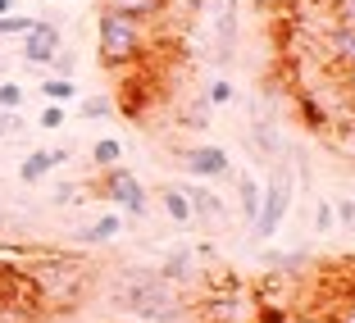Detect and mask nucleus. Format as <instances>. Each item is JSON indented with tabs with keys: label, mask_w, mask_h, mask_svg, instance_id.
<instances>
[{
	"label": "nucleus",
	"mask_w": 355,
	"mask_h": 323,
	"mask_svg": "<svg viewBox=\"0 0 355 323\" xmlns=\"http://www.w3.org/2000/svg\"><path fill=\"white\" fill-rule=\"evenodd\" d=\"M328 19L333 28H355V0H328Z\"/></svg>",
	"instance_id": "nucleus-18"
},
{
	"label": "nucleus",
	"mask_w": 355,
	"mask_h": 323,
	"mask_svg": "<svg viewBox=\"0 0 355 323\" xmlns=\"http://www.w3.org/2000/svg\"><path fill=\"white\" fill-rule=\"evenodd\" d=\"M324 51L333 55V64H342L346 73H355V28H328Z\"/></svg>",
	"instance_id": "nucleus-8"
},
{
	"label": "nucleus",
	"mask_w": 355,
	"mask_h": 323,
	"mask_svg": "<svg viewBox=\"0 0 355 323\" xmlns=\"http://www.w3.org/2000/svg\"><path fill=\"white\" fill-rule=\"evenodd\" d=\"M287 209H292V173H287V168H278V173L269 177L264 196H260V214H255V237H260V241L278 237L282 219H287Z\"/></svg>",
	"instance_id": "nucleus-3"
},
{
	"label": "nucleus",
	"mask_w": 355,
	"mask_h": 323,
	"mask_svg": "<svg viewBox=\"0 0 355 323\" xmlns=\"http://www.w3.org/2000/svg\"><path fill=\"white\" fill-rule=\"evenodd\" d=\"M260 182H255L251 173H237V205H241V214H246V219L255 223V214H260Z\"/></svg>",
	"instance_id": "nucleus-14"
},
{
	"label": "nucleus",
	"mask_w": 355,
	"mask_h": 323,
	"mask_svg": "<svg viewBox=\"0 0 355 323\" xmlns=\"http://www.w3.org/2000/svg\"><path fill=\"white\" fill-rule=\"evenodd\" d=\"M232 46H237V0H228V10H223V19H219V55H214V60L228 64Z\"/></svg>",
	"instance_id": "nucleus-13"
},
{
	"label": "nucleus",
	"mask_w": 355,
	"mask_h": 323,
	"mask_svg": "<svg viewBox=\"0 0 355 323\" xmlns=\"http://www.w3.org/2000/svg\"><path fill=\"white\" fill-rule=\"evenodd\" d=\"M23 105V87L19 82H0V110H19Z\"/></svg>",
	"instance_id": "nucleus-21"
},
{
	"label": "nucleus",
	"mask_w": 355,
	"mask_h": 323,
	"mask_svg": "<svg viewBox=\"0 0 355 323\" xmlns=\"http://www.w3.org/2000/svg\"><path fill=\"white\" fill-rule=\"evenodd\" d=\"M64 123V105H46L42 110V128H60Z\"/></svg>",
	"instance_id": "nucleus-26"
},
{
	"label": "nucleus",
	"mask_w": 355,
	"mask_h": 323,
	"mask_svg": "<svg viewBox=\"0 0 355 323\" xmlns=\"http://www.w3.org/2000/svg\"><path fill=\"white\" fill-rule=\"evenodd\" d=\"M32 23H37V19H23V14H5V19H0V37H28Z\"/></svg>",
	"instance_id": "nucleus-20"
},
{
	"label": "nucleus",
	"mask_w": 355,
	"mask_h": 323,
	"mask_svg": "<svg viewBox=\"0 0 355 323\" xmlns=\"http://www.w3.org/2000/svg\"><path fill=\"white\" fill-rule=\"evenodd\" d=\"M159 200H164V214L173 223H191V200H187V187H164L159 191Z\"/></svg>",
	"instance_id": "nucleus-15"
},
{
	"label": "nucleus",
	"mask_w": 355,
	"mask_h": 323,
	"mask_svg": "<svg viewBox=\"0 0 355 323\" xmlns=\"http://www.w3.org/2000/svg\"><path fill=\"white\" fill-rule=\"evenodd\" d=\"M92 159L101 168H114L119 159H123V141H119V137H101V141L92 146Z\"/></svg>",
	"instance_id": "nucleus-17"
},
{
	"label": "nucleus",
	"mask_w": 355,
	"mask_h": 323,
	"mask_svg": "<svg viewBox=\"0 0 355 323\" xmlns=\"http://www.w3.org/2000/svg\"><path fill=\"white\" fill-rule=\"evenodd\" d=\"M119 232H123V219H119V214H101L92 228L78 232V241H87V246H101V241H114Z\"/></svg>",
	"instance_id": "nucleus-12"
},
{
	"label": "nucleus",
	"mask_w": 355,
	"mask_h": 323,
	"mask_svg": "<svg viewBox=\"0 0 355 323\" xmlns=\"http://www.w3.org/2000/svg\"><path fill=\"white\" fill-rule=\"evenodd\" d=\"M5 14H14V0H0V19H5Z\"/></svg>",
	"instance_id": "nucleus-31"
},
{
	"label": "nucleus",
	"mask_w": 355,
	"mask_h": 323,
	"mask_svg": "<svg viewBox=\"0 0 355 323\" xmlns=\"http://www.w3.org/2000/svg\"><path fill=\"white\" fill-rule=\"evenodd\" d=\"M96 42H101L105 69H123V64H132L137 55H141V46H146V23L128 19V14H119V10H101V19H96Z\"/></svg>",
	"instance_id": "nucleus-2"
},
{
	"label": "nucleus",
	"mask_w": 355,
	"mask_h": 323,
	"mask_svg": "<svg viewBox=\"0 0 355 323\" xmlns=\"http://www.w3.org/2000/svg\"><path fill=\"white\" fill-rule=\"evenodd\" d=\"M205 101H209V105H228V101H232V82H228V78H219V82L209 87Z\"/></svg>",
	"instance_id": "nucleus-24"
},
{
	"label": "nucleus",
	"mask_w": 355,
	"mask_h": 323,
	"mask_svg": "<svg viewBox=\"0 0 355 323\" xmlns=\"http://www.w3.org/2000/svg\"><path fill=\"white\" fill-rule=\"evenodd\" d=\"M114 305L128 310L132 319L141 323H182L187 319V296L182 287L164 278V273H150V269H128L114 287Z\"/></svg>",
	"instance_id": "nucleus-1"
},
{
	"label": "nucleus",
	"mask_w": 355,
	"mask_h": 323,
	"mask_svg": "<svg viewBox=\"0 0 355 323\" xmlns=\"http://www.w3.org/2000/svg\"><path fill=\"white\" fill-rule=\"evenodd\" d=\"M337 214H342V223L355 228V200H337Z\"/></svg>",
	"instance_id": "nucleus-29"
},
{
	"label": "nucleus",
	"mask_w": 355,
	"mask_h": 323,
	"mask_svg": "<svg viewBox=\"0 0 355 323\" xmlns=\"http://www.w3.org/2000/svg\"><path fill=\"white\" fill-rule=\"evenodd\" d=\"M51 69H55V73H51V78H73V69H78V60H73V55H69V51H60V55H55V60H51Z\"/></svg>",
	"instance_id": "nucleus-23"
},
{
	"label": "nucleus",
	"mask_w": 355,
	"mask_h": 323,
	"mask_svg": "<svg viewBox=\"0 0 355 323\" xmlns=\"http://www.w3.org/2000/svg\"><path fill=\"white\" fill-rule=\"evenodd\" d=\"M182 168H187L191 177H228L232 159H228L223 146H191L187 155H182Z\"/></svg>",
	"instance_id": "nucleus-6"
},
{
	"label": "nucleus",
	"mask_w": 355,
	"mask_h": 323,
	"mask_svg": "<svg viewBox=\"0 0 355 323\" xmlns=\"http://www.w3.org/2000/svg\"><path fill=\"white\" fill-rule=\"evenodd\" d=\"M159 273H164L173 287H187V282H196V255H191L187 246H178L164 255V264H159Z\"/></svg>",
	"instance_id": "nucleus-7"
},
{
	"label": "nucleus",
	"mask_w": 355,
	"mask_h": 323,
	"mask_svg": "<svg viewBox=\"0 0 355 323\" xmlns=\"http://www.w3.org/2000/svg\"><path fill=\"white\" fill-rule=\"evenodd\" d=\"M337 323H355V296H346V305L337 310Z\"/></svg>",
	"instance_id": "nucleus-30"
},
{
	"label": "nucleus",
	"mask_w": 355,
	"mask_h": 323,
	"mask_svg": "<svg viewBox=\"0 0 355 323\" xmlns=\"http://www.w3.org/2000/svg\"><path fill=\"white\" fill-rule=\"evenodd\" d=\"M101 191H105L110 200H114L119 209H123L128 219H141V214H146V187L137 182V173H132V168H123V164L105 168V182H101Z\"/></svg>",
	"instance_id": "nucleus-4"
},
{
	"label": "nucleus",
	"mask_w": 355,
	"mask_h": 323,
	"mask_svg": "<svg viewBox=\"0 0 355 323\" xmlns=\"http://www.w3.org/2000/svg\"><path fill=\"white\" fill-rule=\"evenodd\" d=\"M60 51H64L60 46V23H51V19H37L32 32L23 37V60L28 64H51Z\"/></svg>",
	"instance_id": "nucleus-5"
},
{
	"label": "nucleus",
	"mask_w": 355,
	"mask_h": 323,
	"mask_svg": "<svg viewBox=\"0 0 355 323\" xmlns=\"http://www.w3.org/2000/svg\"><path fill=\"white\" fill-rule=\"evenodd\" d=\"M346 78H351V87H355V73H346Z\"/></svg>",
	"instance_id": "nucleus-32"
},
{
	"label": "nucleus",
	"mask_w": 355,
	"mask_h": 323,
	"mask_svg": "<svg viewBox=\"0 0 355 323\" xmlns=\"http://www.w3.org/2000/svg\"><path fill=\"white\" fill-rule=\"evenodd\" d=\"M314 228H319V232H328V228H333V205H328V200H324L319 209H314Z\"/></svg>",
	"instance_id": "nucleus-27"
},
{
	"label": "nucleus",
	"mask_w": 355,
	"mask_h": 323,
	"mask_svg": "<svg viewBox=\"0 0 355 323\" xmlns=\"http://www.w3.org/2000/svg\"><path fill=\"white\" fill-rule=\"evenodd\" d=\"M164 5H168V0H105V10H119V14H128V19H137V23L159 19Z\"/></svg>",
	"instance_id": "nucleus-9"
},
{
	"label": "nucleus",
	"mask_w": 355,
	"mask_h": 323,
	"mask_svg": "<svg viewBox=\"0 0 355 323\" xmlns=\"http://www.w3.org/2000/svg\"><path fill=\"white\" fill-rule=\"evenodd\" d=\"M114 114V101L110 96H87L83 101V119H110Z\"/></svg>",
	"instance_id": "nucleus-19"
},
{
	"label": "nucleus",
	"mask_w": 355,
	"mask_h": 323,
	"mask_svg": "<svg viewBox=\"0 0 355 323\" xmlns=\"http://www.w3.org/2000/svg\"><path fill=\"white\" fill-rule=\"evenodd\" d=\"M42 96H46V105H69L78 96V82H73V78H46Z\"/></svg>",
	"instance_id": "nucleus-16"
},
{
	"label": "nucleus",
	"mask_w": 355,
	"mask_h": 323,
	"mask_svg": "<svg viewBox=\"0 0 355 323\" xmlns=\"http://www.w3.org/2000/svg\"><path fill=\"white\" fill-rule=\"evenodd\" d=\"M19 132H23L19 110H0V137H19Z\"/></svg>",
	"instance_id": "nucleus-22"
},
{
	"label": "nucleus",
	"mask_w": 355,
	"mask_h": 323,
	"mask_svg": "<svg viewBox=\"0 0 355 323\" xmlns=\"http://www.w3.org/2000/svg\"><path fill=\"white\" fill-rule=\"evenodd\" d=\"M187 200H191V219H209V223H219V219H223V200L214 196V191L187 187Z\"/></svg>",
	"instance_id": "nucleus-10"
},
{
	"label": "nucleus",
	"mask_w": 355,
	"mask_h": 323,
	"mask_svg": "<svg viewBox=\"0 0 355 323\" xmlns=\"http://www.w3.org/2000/svg\"><path fill=\"white\" fill-rule=\"evenodd\" d=\"M0 228H5V219H0Z\"/></svg>",
	"instance_id": "nucleus-33"
},
{
	"label": "nucleus",
	"mask_w": 355,
	"mask_h": 323,
	"mask_svg": "<svg viewBox=\"0 0 355 323\" xmlns=\"http://www.w3.org/2000/svg\"><path fill=\"white\" fill-rule=\"evenodd\" d=\"M301 114L310 119V128H324V114H319V105H314L310 96H301Z\"/></svg>",
	"instance_id": "nucleus-25"
},
{
	"label": "nucleus",
	"mask_w": 355,
	"mask_h": 323,
	"mask_svg": "<svg viewBox=\"0 0 355 323\" xmlns=\"http://www.w3.org/2000/svg\"><path fill=\"white\" fill-rule=\"evenodd\" d=\"M55 168H60L55 164V150H32V155L19 164V177L23 182H42V177H51Z\"/></svg>",
	"instance_id": "nucleus-11"
},
{
	"label": "nucleus",
	"mask_w": 355,
	"mask_h": 323,
	"mask_svg": "<svg viewBox=\"0 0 355 323\" xmlns=\"http://www.w3.org/2000/svg\"><path fill=\"white\" fill-rule=\"evenodd\" d=\"M187 119H191L196 128H205V123H209V101H196V105H191V114H187Z\"/></svg>",
	"instance_id": "nucleus-28"
}]
</instances>
